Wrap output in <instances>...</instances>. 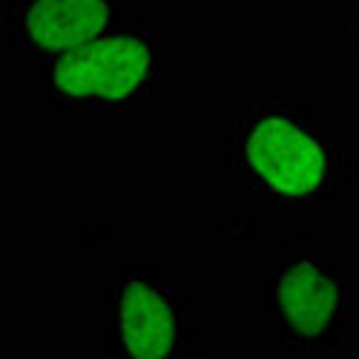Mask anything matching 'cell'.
<instances>
[{
    "mask_svg": "<svg viewBox=\"0 0 359 359\" xmlns=\"http://www.w3.org/2000/svg\"><path fill=\"white\" fill-rule=\"evenodd\" d=\"M348 267L337 245L316 230H299L273 248L262 302L279 348L337 351L345 342Z\"/></svg>",
    "mask_w": 359,
    "mask_h": 359,
    "instance_id": "cell-3",
    "label": "cell"
},
{
    "mask_svg": "<svg viewBox=\"0 0 359 359\" xmlns=\"http://www.w3.org/2000/svg\"><path fill=\"white\" fill-rule=\"evenodd\" d=\"M342 18H345V46L351 52H359V0H345Z\"/></svg>",
    "mask_w": 359,
    "mask_h": 359,
    "instance_id": "cell-6",
    "label": "cell"
},
{
    "mask_svg": "<svg viewBox=\"0 0 359 359\" xmlns=\"http://www.w3.org/2000/svg\"><path fill=\"white\" fill-rule=\"evenodd\" d=\"M49 118L121 121L164 89L161 35L144 15H124L86 46L35 72Z\"/></svg>",
    "mask_w": 359,
    "mask_h": 359,
    "instance_id": "cell-2",
    "label": "cell"
},
{
    "mask_svg": "<svg viewBox=\"0 0 359 359\" xmlns=\"http://www.w3.org/2000/svg\"><path fill=\"white\" fill-rule=\"evenodd\" d=\"M196 337L190 299L161 267L124 262L104 293L109 359H187Z\"/></svg>",
    "mask_w": 359,
    "mask_h": 359,
    "instance_id": "cell-4",
    "label": "cell"
},
{
    "mask_svg": "<svg viewBox=\"0 0 359 359\" xmlns=\"http://www.w3.org/2000/svg\"><path fill=\"white\" fill-rule=\"evenodd\" d=\"M124 18L118 0H4V49L35 72L89 41L101 38Z\"/></svg>",
    "mask_w": 359,
    "mask_h": 359,
    "instance_id": "cell-5",
    "label": "cell"
},
{
    "mask_svg": "<svg viewBox=\"0 0 359 359\" xmlns=\"http://www.w3.org/2000/svg\"><path fill=\"white\" fill-rule=\"evenodd\" d=\"M224 167L264 213L322 210L359 175L342 127L316 98H238L224 124Z\"/></svg>",
    "mask_w": 359,
    "mask_h": 359,
    "instance_id": "cell-1",
    "label": "cell"
}]
</instances>
